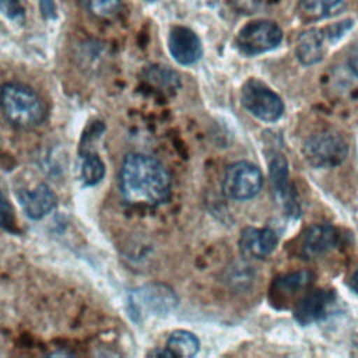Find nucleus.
<instances>
[{"instance_id": "obj_1", "label": "nucleus", "mask_w": 358, "mask_h": 358, "mask_svg": "<svg viewBox=\"0 0 358 358\" xmlns=\"http://www.w3.org/2000/svg\"><path fill=\"white\" fill-rule=\"evenodd\" d=\"M119 189L126 203L137 207H157L171 196L172 179L157 158L131 152L119 171Z\"/></svg>"}, {"instance_id": "obj_2", "label": "nucleus", "mask_w": 358, "mask_h": 358, "mask_svg": "<svg viewBox=\"0 0 358 358\" xmlns=\"http://www.w3.org/2000/svg\"><path fill=\"white\" fill-rule=\"evenodd\" d=\"M0 110L11 126L24 130L39 126L46 116L41 96L21 83H7L0 87Z\"/></svg>"}, {"instance_id": "obj_3", "label": "nucleus", "mask_w": 358, "mask_h": 358, "mask_svg": "<svg viewBox=\"0 0 358 358\" xmlns=\"http://www.w3.org/2000/svg\"><path fill=\"white\" fill-rule=\"evenodd\" d=\"M178 305L172 288L165 284H147L129 295V310L133 319L143 320L150 315H166Z\"/></svg>"}, {"instance_id": "obj_4", "label": "nucleus", "mask_w": 358, "mask_h": 358, "mask_svg": "<svg viewBox=\"0 0 358 358\" xmlns=\"http://www.w3.org/2000/svg\"><path fill=\"white\" fill-rule=\"evenodd\" d=\"M302 152L313 168H334L347 158L348 144L337 131L326 130L310 136L305 141Z\"/></svg>"}, {"instance_id": "obj_5", "label": "nucleus", "mask_w": 358, "mask_h": 358, "mask_svg": "<svg viewBox=\"0 0 358 358\" xmlns=\"http://www.w3.org/2000/svg\"><path fill=\"white\" fill-rule=\"evenodd\" d=\"M282 41V31L268 20H255L245 24L235 38L238 50L245 56H256L275 49Z\"/></svg>"}, {"instance_id": "obj_6", "label": "nucleus", "mask_w": 358, "mask_h": 358, "mask_svg": "<svg viewBox=\"0 0 358 358\" xmlns=\"http://www.w3.org/2000/svg\"><path fill=\"white\" fill-rule=\"evenodd\" d=\"M241 102L249 113L264 122L278 120L285 109L280 95L256 78H249L243 84Z\"/></svg>"}, {"instance_id": "obj_7", "label": "nucleus", "mask_w": 358, "mask_h": 358, "mask_svg": "<svg viewBox=\"0 0 358 358\" xmlns=\"http://www.w3.org/2000/svg\"><path fill=\"white\" fill-rule=\"evenodd\" d=\"M263 186L260 169L246 161L231 164L222 178V193L232 200H248L255 197Z\"/></svg>"}, {"instance_id": "obj_8", "label": "nucleus", "mask_w": 358, "mask_h": 358, "mask_svg": "<svg viewBox=\"0 0 358 358\" xmlns=\"http://www.w3.org/2000/svg\"><path fill=\"white\" fill-rule=\"evenodd\" d=\"M336 298L331 289H315L305 294L294 306L295 320L302 326H308L326 319L336 303Z\"/></svg>"}, {"instance_id": "obj_9", "label": "nucleus", "mask_w": 358, "mask_h": 358, "mask_svg": "<svg viewBox=\"0 0 358 358\" xmlns=\"http://www.w3.org/2000/svg\"><path fill=\"white\" fill-rule=\"evenodd\" d=\"M168 49L171 56L183 66L194 64L203 56V45L197 34L182 25H176L171 29Z\"/></svg>"}, {"instance_id": "obj_10", "label": "nucleus", "mask_w": 358, "mask_h": 358, "mask_svg": "<svg viewBox=\"0 0 358 358\" xmlns=\"http://www.w3.org/2000/svg\"><path fill=\"white\" fill-rule=\"evenodd\" d=\"M340 243V232L330 224H315L302 234L301 252L306 257L322 256Z\"/></svg>"}, {"instance_id": "obj_11", "label": "nucleus", "mask_w": 358, "mask_h": 358, "mask_svg": "<svg viewBox=\"0 0 358 358\" xmlns=\"http://www.w3.org/2000/svg\"><path fill=\"white\" fill-rule=\"evenodd\" d=\"M277 243L278 236L273 229L248 227L241 234L239 250L245 257L264 259L275 249Z\"/></svg>"}, {"instance_id": "obj_12", "label": "nucleus", "mask_w": 358, "mask_h": 358, "mask_svg": "<svg viewBox=\"0 0 358 358\" xmlns=\"http://www.w3.org/2000/svg\"><path fill=\"white\" fill-rule=\"evenodd\" d=\"M17 197L25 215L32 220L43 218L57 204L55 192L45 183H39L31 190H20Z\"/></svg>"}, {"instance_id": "obj_13", "label": "nucleus", "mask_w": 358, "mask_h": 358, "mask_svg": "<svg viewBox=\"0 0 358 358\" xmlns=\"http://www.w3.org/2000/svg\"><path fill=\"white\" fill-rule=\"evenodd\" d=\"M324 29L310 28L303 31L296 39L295 53L303 66H310L320 62L324 56Z\"/></svg>"}, {"instance_id": "obj_14", "label": "nucleus", "mask_w": 358, "mask_h": 358, "mask_svg": "<svg viewBox=\"0 0 358 358\" xmlns=\"http://www.w3.org/2000/svg\"><path fill=\"white\" fill-rule=\"evenodd\" d=\"M312 280V273L302 270L280 275L271 285V299L274 302H282L292 298L298 291L305 289Z\"/></svg>"}, {"instance_id": "obj_15", "label": "nucleus", "mask_w": 358, "mask_h": 358, "mask_svg": "<svg viewBox=\"0 0 358 358\" xmlns=\"http://www.w3.org/2000/svg\"><path fill=\"white\" fill-rule=\"evenodd\" d=\"M270 178L271 183L274 186L275 193L284 200V204L287 206L288 211H295L296 204L292 197V192L289 190V176H288V164L287 159L277 154L270 161Z\"/></svg>"}, {"instance_id": "obj_16", "label": "nucleus", "mask_w": 358, "mask_h": 358, "mask_svg": "<svg viewBox=\"0 0 358 358\" xmlns=\"http://www.w3.org/2000/svg\"><path fill=\"white\" fill-rule=\"evenodd\" d=\"M166 348L175 357H193L200 348V341L193 333L187 330H176L169 336Z\"/></svg>"}, {"instance_id": "obj_17", "label": "nucleus", "mask_w": 358, "mask_h": 358, "mask_svg": "<svg viewBox=\"0 0 358 358\" xmlns=\"http://www.w3.org/2000/svg\"><path fill=\"white\" fill-rule=\"evenodd\" d=\"M299 6L305 15L320 20L337 14L344 6V0H301Z\"/></svg>"}, {"instance_id": "obj_18", "label": "nucleus", "mask_w": 358, "mask_h": 358, "mask_svg": "<svg viewBox=\"0 0 358 358\" xmlns=\"http://www.w3.org/2000/svg\"><path fill=\"white\" fill-rule=\"evenodd\" d=\"M144 78L166 91H175L179 87L178 74L166 66H148L143 71Z\"/></svg>"}, {"instance_id": "obj_19", "label": "nucleus", "mask_w": 358, "mask_h": 358, "mask_svg": "<svg viewBox=\"0 0 358 358\" xmlns=\"http://www.w3.org/2000/svg\"><path fill=\"white\" fill-rule=\"evenodd\" d=\"M81 180L87 186L99 183L105 176V165L102 159L95 154H87L81 164Z\"/></svg>"}, {"instance_id": "obj_20", "label": "nucleus", "mask_w": 358, "mask_h": 358, "mask_svg": "<svg viewBox=\"0 0 358 358\" xmlns=\"http://www.w3.org/2000/svg\"><path fill=\"white\" fill-rule=\"evenodd\" d=\"M78 1L84 10H87L90 14L99 18L112 17L120 8V0H78Z\"/></svg>"}, {"instance_id": "obj_21", "label": "nucleus", "mask_w": 358, "mask_h": 358, "mask_svg": "<svg viewBox=\"0 0 358 358\" xmlns=\"http://www.w3.org/2000/svg\"><path fill=\"white\" fill-rule=\"evenodd\" d=\"M0 11L11 21L25 18V0H0Z\"/></svg>"}, {"instance_id": "obj_22", "label": "nucleus", "mask_w": 358, "mask_h": 358, "mask_svg": "<svg viewBox=\"0 0 358 358\" xmlns=\"http://www.w3.org/2000/svg\"><path fill=\"white\" fill-rule=\"evenodd\" d=\"M14 224H15L14 210L10 201L7 200V197L4 196V193L0 190V228L13 231Z\"/></svg>"}, {"instance_id": "obj_23", "label": "nucleus", "mask_w": 358, "mask_h": 358, "mask_svg": "<svg viewBox=\"0 0 358 358\" xmlns=\"http://www.w3.org/2000/svg\"><path fill=\"white\" fill-rule=\"evenodd\" d=\"M352 27V20H344V21H340L337 24H333V25H329L324 29V35H326V39L330 42V43H334L337 42L350 28Z\"/></svg>"}, {"instance_id": "obj_24", "label": "nucleus", "mask_w": 358, "mask_h": 358, "mask_svg": "<svg viewBox=\"0 0 358 358\" xmlns=\"http://www.w3.org/2000/svg\"><path fill=\"white\" fill-rule=\"evenodd\" d=\"M41 11L45 18L53 20L56 17V4L55 0H39Z\"/></svg>"}, {"instance_id": "obj_25", "label": "nucleus", "mask_w": 358, "mask_h": 358, "mask_svg": "<svg viewBox=\"0 0 358 358\" xmlns=\"http://www.w3.org/2000/svg\"><path fill=\"white\" fill-rule=\"evenodd\" d=\"M348 66L351 71L358 77V46L348 56Z\"/></svg>"}, {"instance_id": "obj_26", "label": "nucleus", "mask_w": 358, "mask_h": 358, "mask_svg": "<svg viewBox=\"0 0 358 358\" xmlns=\"http://www.w3.org/2000/svg\"><path fill=\"white\" fill-rule=\"evenodd\" d=\"M347 284H348L350 289L358 295V267L354 270V273H352L351 277L348 278Z\"/></svg>"}, {"instance_id": "obj_27", "label": "nucleus", "mask_w": 358, "mask_h": 358, "mask_svg": "<svg viewBox=\"0 0 358 358\" xmlns=\"http://www.w3.org/2000/svg\"><path fill=\"white\" fill-rule=\"evenodd\" d=\"M148 355H151V357H175L166 347L165 348H155V350L150 351Z\"/></svg>"}, {"instance_id": "obj_28", "label": "nucleus", "mask_w": 358, "mask_h": 358, "mask_svg": "<svg viewBox=\"0 0 358 358\" xmlns=\"http://www.w3.org/2000/svg\"><path fill=\"white\" fill-rule=\"evenodd\" d=\"M145 1H148V3H152V1H155V0H145Z\"/></svg>"}]
</instances>
